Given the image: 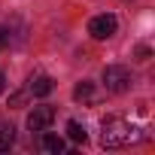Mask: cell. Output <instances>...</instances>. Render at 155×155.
<instances>
[{
  "instance_id": "1",
  "label": "cell",
  "mask_w": 155,
  "mask_h": 155,
  "mask_svg": "<svg viewBox=\"0 0 155 155\" xmlns=\"http://www.w3.org/2000/svg\"><path fill=\"white\" fill-rule=\"evenodd\" d=\"M137 140H143V131L140 128H134L131 122H125V119H107L104 122V128H101V146L104 149H119V146H131V143H137Z\"/></svg>"
},
{
  "instance_id": "2",
  "label": "cell",
  "mask_w": 155,
  "mask_h": 155,
  "mask_svg": "<svg viewBox=\"0 0 155 155\" xmlns=\"http://www.w3.org/2000/svg\"><path fill=\"white\" fill-rule=\"evenodd\" d=\"M131 70L128 67H122V64H110L107 70H104V85H107V91H113V94H125L128 88H131Z\"/></svg>"
},
{
  "instance_id": "3",
  "label": "cell",
  "mask_w": 155,
  "mask_h": 155,
  "mask_svg": "<svg viewBox=\"0 0 155 155\" xmlns=\"http://www.w3.org/2000/svg\"><path fill=\"white\" fill-rule=\"evenodd\" d=\"M116 28H119V21H116V15H110V12L94 15V18L88 21V34H91L94 40H110V37L116 34Z\"/></svg>"
},
{
  "instance_id": "4",
  "label": "cell",
  "mask_w": 155,
  "mask_h": 155,
  "mask_svg": "<svg viewBox=\"0 0 155 155\" xmlns=\"http://www.w3.org/2000/svg\"><path fill=\"white\" fill-rule=\"evenodd\" d=\"M55 122V110L52 107H34V113L28 116V128L31 131H46Z\"/></svg>"
},
{
  "instance_id": "5",
  "label": "cell",
  "mask_w": 155,
  "mask_h": 155,
  "mask_svg": "<svg viewBox=\"0 0 155 155\" xmlns=\"http://www.w3.org/2000/svg\"><path fill=\"white\" fill-rule=\"evenodd\" d=\"M52 88H55V82L49 79V76H34V79H31V85H28V91L34 94V97H46V94H52Z\"/></svg>"
},
{
  "instance_id": "6",
  "label": "cell",
  "mask_w": 155,
  "mask_h": 155,
  "mask_svg": "<svg viewBox=\"0 0 155 155\" xmlns=\"http://www.w3.org/2000/svg\"><path fill=\"white\" fill-rule=\"evenodd\" d=\"M40 146H43L46 152H52V155H58V152H64V140H61L58 134H43V140H40Z\"/></svg>"
},
{
  "instance_id": "7",
  "label": "cell",
  "mask_w": 155,
  "mask_h": 155,
  "mask_svg": "<svg viewBox=\"0 0 155 155\" xmlns=\"http://www.w3.org/2000/svg\"><path fill=\"white\" fill-rule=\"evenodd\" d=\"M12 143H15V128H12V125H3V122H0V152H6Z\"/></svg>"
},
{
  "instance_id": "8",
  "label": "cell",
  "mask_w": 155,
  "mask_h": 155,
  "mask_svg": "<svg viewBox=\"0 0 155 155\" xmlns=\"http://www.w3.org/2000/svg\"><path fill=\"white\" fill-rule=\"evenodd\" d=\"M67 137H70L73 143H85V140H88V134H85V128H82L79 122H67Z\"/></svg>"
},
{
  "instance_id": "9",
  "label": "cell",
  "mask_w": 155,
  "mask_h": 155,
  "mask_svg": "<svg viewBox=\"0 0 155 155\" xmlns=\"http://www.w3.org/2000/svg\"><path fill=\"white\" fill-rule=\"evenodd\" d=\"M91 94H94V85H91L88 79H82L79 85L73 88V97H76V101H91Z\"/></svg>"
},
{
  "instance_id": "10",
  "label": "cell",
  "mask_w": 155,
  "mask_h": 155,
  "mask_svg": "<svg viewBox=\"0 0 155 155\" xmlns=\"http://www.w3.org/2000/svg\"><path fill=\"white\" fill-rule=\"evenodd\" d=\"M9 46V31H3V28H0V52H3Z\"/></svg>"
},
{
  "instance_id": "11",
  "label": "cell",
  "mask_w": 155,
  "mask_h": 155,
  "mask_svg": "<svg viewBox=\"0 0 155 155\" xmlns=\"http://www.w3.org/2000/svg\"><path fill=\"white\" fill-rule=\"evenodd\" d=\"M137 55H140V61H149V49H146V46H140V49H137Z\"/></svg>"
},
{
  "instance_id": "12",
  "label": "cell",
  "mask_w": 155,
  "mask_h": 155,
  "mask_svg": "<svg viewBox=\"0 0 155 155\" xmlns=\"http://www.w3.org/2000/svg\"><path fill=\"white\" fill-rule=\"evenodd\" d=\"M3 88H6V79H3V73H0V94H3Z\"/></svg>"
}]
</instances>
